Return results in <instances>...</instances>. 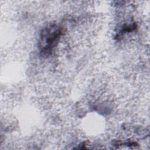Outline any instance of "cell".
I'll return each mask as SVG.
<instances>
[{
  "label": "cell",
  "instance_id": "obj_1",
  "mask_svg": "<svg viewBox=\"0 0 150 150\" xmlns=\"http://www.w3.org/2000/svg\"><path fill=\"white\" fill-rule=\"evenodd\" d=\"M63 33V28L56 24H50L42 29L39 42L40 53L43 56L51 54Z\"/></svg>",
  "mask_w": 150,
  "mask_h": 150
}]
</instances>
